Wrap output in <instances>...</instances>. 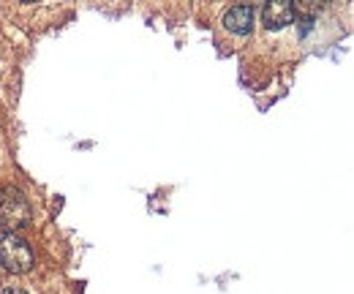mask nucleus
Returning <instances> with one entry per match:
<instances>
[{"label":"nucleus","mask_w":354,"mask_h":294,"mask_svg":"<svg viewBox=\"0 0 354 294\" xmlns=\"http://www.w3.org/2000/svg\"><path fill=\"white\" fill-rule=\"evenodd\" d=\"M30 218H33V208L19 188H14V185L0 188V223L6 226V232L28 226Z\"/></svg>","instance_id":"1"},{"label":"nucleus","mask_w":354,"mask_h":294,"mask_svg":"<svg viewBox=\"0 0 354 294\" xmlns=\"http://www.w3.org/2000/svg\"><path fill=\"white\" fill-rule=\"evenodd\" d=\"M0 264L8 273H28L36 264V253L28 246V240H22L14 232H0Z\"/></svg>","instance_id":"2"},{"label":"nucleus","mask_w":354,"mask_h":294,"mask_svg":"<svg viewBox=\"0 0 354 294\" xmlns=\"http://www.w3.org/2000/svg\"><path fill=\"white\" fill-rule=\"evenodd\" d=\"M254 22H257V8L254 6H232L226 14H223V25L226 30L237 33V36H248L254 30Z\"/></svg>","instance_id":"3"},{"label":"nucleus","mask_w":354,"mask_h":294,"mask_svg":"<svg viewBox=\"0 0 354 294\" xmlns=\"http://www.w3.org/2000/svg\"><path fill=\"white\" fill-rule=\"evenodd\" d=\"M262 19H265V25L270 30H278V28L292 25V19H295V6H292V0H270V3H265Z\"/></svg>","instance_id":"4"},{"label":"nucleus","mask_w":354,"mask_h":294,"mask_svg":"<svg viewBox=\"0 0 354 294\" xmlns=\"http://www.w3.org/2000/svg\"><path fill=\"white\" fill-rule=\"evenodd\" d=\"M310 25H313V19H310V17H303V19H300V33H303V36L310 30Z\"/></svg>","instance_id":"5"},{"label":"nucleus","mask_w":354,"mask_h":294,"mask_svg":"<svg viewBox=\"0 0 354 294\" xmlns=\"http://www.w3.org/2000/svg\"><path fill=\"white\" fill-rule=\"evenodd\" d=\"M3 294H25V292H22L19 286H6V289H3Z\"/></svg>","instance_id":"6"}]
</instances>
